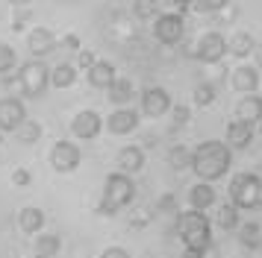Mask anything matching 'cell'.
<instances>
[{
  "label": "cell",
  "mask_w": 262,
  "mask_h": 258,
  "mask_svg": "<svg viewBox=\"0 0 262 258\" xmlns=\"http://www.w3.org/2000/svg\"><path fill=\"white\" fill-rule=\"evenodd\" d=\"M15 82H18V88H21L24 97H41L50 85V68L41 59L24 62L21 70H18V76H15Z\"/></svg>",
  "instance_id": "obj_5"
},
{
  "label": "cell",
  "mask_w": 262,
  "mask_h": 258,
  "mask_svg": "<svg viewBox=\"0 0 262 258\" xmlns=\"http://www.w3.org/2000/svg\"><path fill=\"white\" fill-rule=\"evenodd\" d=\"M100 129H103V117L97 115L95 109H83V112H77L71 117V135L80 141H92L100 135Z\"/></svg>",
  "instance_id": "obj_10"
},
{
  "label": "cell",
  "mask_w": 262,
  "mask_h": 258,
  "mask_svg": "<svg viewBox=\"0 0 262 258\" xmlns=\"http://www.w3.org/2000/svg\"><path fill=\"white\" fill-rule=\"evenodd\" d=\"M259 205H262V202H259Z\"/></svg>",
  "instance_id": "obj_48"
},
{
  "label": "cell",
  "mask_w": 262,
  "mask_h": 258,
  "mask_svg": "<svg viewBox=\"0 0 262 258\" xmlns=\"http://www.w3.org/2000/svg\"><path fill=\"white\" fill-rule=\"evenodd\" d=\"M18 226L27 235H38L45 229V211L38 209V205H24V209L18 211Z\"/></svg>",
  "instance_id": "obj_21"
},
{
  "label": "cell",
  "mask_w": 262,
  "mask_h": 258,
  "mask_svg": "<svg viewBox=\"0 0 262 258\" xmlns=\"http://www.w3.org/2000/svg\"><path fill=\"white\" fill-rule=\"evenodd\" d=\"M144 167V150L142 147H124V150L118 152V173H127V176H133V173H139Z\"/></svg>",
  "instance_id": "obj_20"
},
{
  "label": "cell",
  "mask_w": 262,
  "mask_h": 258,
  "mask_svg": "<svg viewBox=\"0 0 262 258\" xmlns=\"http://www.w3.org/2000/svg\"><path fill=\"white\" fill-rule=\"evenodd\" d=\"M103 126L112 132V135H130L139 129V112L136 109H115L109 117H103Z\"/></svg>",
  "instance_id": "obj_12"
},
{
  "label": "cell",
  "mask_w": 262,
  "mask_h": 258,
  "mask_svg": "<svg viewBox=\"0 0 262 258\" xmlns=\"http://www.w3.org/2000/svg\"><path fill=\"white\" fill-rule=\"evenodd\" d=\"M230 167H233V150L227 147L224 141H201L194 150H191V162H189V170L201 182H218L221 176L230 173Z\"/></svg>",
  "instance_id": "obj_1"
},
{
  "label": "cell",
  "mask_w": 262,
  "mask_h": 258,
  "mask_svg": "<svg viewBox=\"0 0 262 258\" xmlns=\"http://www.w3.org/2000/svg\"><path fill=\"white\" fill-rule=\"evenodd\" d=\"M156 211H159V214H180L177 197H174V194H162V197L156 199Z\"/></svg>",
  "instance_id": "obj_35"
},
{
  "label": "cell",
  "mask_w": 262,
  "mask_h": 258,
  "mask_svg": "<svg viewBox=\"0 0 262 258\" xmlns=\"http://www.w3.org/2000/svg\"><path fill=\"white\" fill-rule=\"evenodd\" d=\"M236 235H238V244L245 246V249H259L262 246V226L259 223H253V220L238 223Z\"/></svg>",
  "instance_id": "obj_23"
},
{
  "label": "cell",
  "mask_w": 262,
  "mask_h": 258,
  "mask_svg": "<svg viewBox=\"0 0 262 258\" xmlns=\"http://www.w3.org/2000/svg\"><path fill=\"white\" fill-rule=\"evenodd\" d=\"M189 53L203 65H221V59L227 56V38L218 30H209L198 38V44L191 47Z\"/></svg>",
  "instance_id": "obj_7"
},
{
  "label": "cell",
  "mask_w": 262,
  "mask_h": 258,
  "mask_svg": "<svg viewBox=\"0 0 262 258\" xmlns=\"http://www.w3.org/2000/svg\"><path fill=\"white\" fill-rule=\"evenodd\" d=\"M27 21H30V9H15V18H12V30H15V33H24Z\"/></svg>",
  "instance_id": "obj_36"
},
{
  "label": "cell",
  "mask_w": 262,
  "mask_h": 258,
  "mask_svg": "<svg viewBox=\"0 0 262 258\" xmlns=\"http://www.w3.org/2000/svg\"><path fill=\"white\" fill-rule=\"evenodd\" d=\"M215 202H218V194H215V188L209 182H194L189 188V205L194 211H206L212 209Z\"/></svg>",
  "instance_id": "obj_18"
},
{
  "label": "cell",
  "mask_w": 262,
  "mask_h": 258,
  "mask_svg": "<svg viewBox=\"0 0 262 258\" xmlns=\"http://www.w3.org/2000/svg\"><path fill=\"white\" fill-rule=\"evenodd\" d=\"M33 258H41V255H33Z\"/></svg>",
  "instance_id": "obj_46"
},
{
  "label": "cell",
  "mask_w": 262,
  "mask_h": 258,
  "mask_svg": "<svg viewBox=\"0 0 262 258\" xmlns=\"http://www.w3.org/2000/svg\"><path fill=\"white\" fill-rule=\"evenodd\" d=\"M12 182L18 188H27L30 182H33V176H30V170H27V167H18V170L12 173Z\"/></svg>",
  "instance_id": "obj_39"
},
{
  "label": "cell",
  "mask_w": 262,
  "mask_h": 258,
  "mask_svg": "<svg viewBox=\"0 0 262 258\" xmlns=\"http://www.w3.org/2000/svg\"><path fill=\"white\" fill-rule=\"evenodd\" d=\"M83 162V152L77 144L71 141H56L53 144V150H50V164H53V170L56 173H74L77 167Z\"/></svg>",
  "instance_id": "obj_8"
},
{
  "label": "cell",
  "mask_w": 262,
  "mask_h": 258,
  "mask_svg": "<svg viewBox=\"0 0 262 258\" xmlns=\"http://www.w3.org/2000/svg\"><path fill=\"white\" fill-rule=\"evenodd\" d=\"M191 162V150L189 147H183V144H174L171 150H168V164L174 167V170H186Z\"/></svg>",
  "instance_id": "obj_29"
},
{
  "label": "cell",
  "mask_w": 262,
  "mask_h": 258,
  "mask_svg": "<svg viewBox=\"0 0 262 258\" xmlns=\"http://www.w3.org/2000/svg\"><path fill=\"white\" fill-rule=\"evenodd\" d=\"M9 3H12L15 9H30V3H33V0H9Z\"/></svg>",
  "instance_id": "obj_44"
},
{
  "label": "cell",
  "mask_w": 262,
  "mask_h": 258,
  "mask_svg": "<svg viewBox=\"0 0 262 258\" xmlns=\"http://www.w3.org/2000/svg\"><path fill=\"white\" fill-rule=\"evenodd\" d=\"M242 217H238V209L236 205H230V202H221L218 211H215V226L221 229V232H236Z\"/></svg>",
  "instance_id": "obj_24"
},
{
  "label": "cell",
  "mask_w": 262,
  "mask_h": 258,
  "mask_svg": "<svg viewBox=\"0 0 262 258\" xmlns=\"http://www.w3.org/2000/svg\"><path fill=\"white\" fill-rule=\"evenodd\" d=\"M236 120H245L250 126H256L262 120V97L259 94H245L236 103Z\"/></svg>",
  "instance_id": "obj_17"
},
{
  "label": "cell",
  "mask_w": 262,
  "mask_h": 258,
  "mask_svg": "<svg viewBox=\"0 0 262 258\" xmlns=\"http://www.w3.org/2000/svg\"><path fill=\"white\" fill-rule=\"evenodd\" d=\"M209 249H201V246H183V258H206Z\"/></svg>",
  "instance_id": "obj_41"
},
{
  "label": "cell",
  "mask_w": 262,
  "mask_h": 258,
  "mask_svg": "<svg viewBox=\"0 0 262 258\" xmlns=\"http://www.w3.org/2000/svg\"><path fill=\"white\" fill-rule=\"evenodd\" d=\"M133 199H136V182H133V176L115 170V173H109L106 182H103V197L97 202V214L112 217V214H118L121 209H127Z\"/></svg>",
  "instance_id": "obj_2"
},
{
  "label": "cell",
  "mask_w": 262,
  "mask_h": 258,
  "mask_svg": "<svg viewBox=\"0 0 262 258\" xmlns=\"http://www.w3.org/2000/svg\"><path fill=\"white\" fill-rule=\"evenodd\" d=\"M150 217H154V214L142 209V211H136V217H133L130 223H133V226H147V223H150Z\"/></svg>",
  "instance_id": "obj_42"
},
{
  "label": "cell",
  "mask_w": 262,
  "mask_h": 258,
  "mask_svg": "<svg viewBox=\"0 0 262 258\" xmlns=\"http://www.w3.org/2000/svg\"><path fill=\"white\" fill-rule=\"evenodd\" d=\"M27 120V109L18 97H3L0 100V132H15Z\"/></svg>",
  "instance_id": "obj_11"
},
{
  "label": "cell",
  "mask_w": 262,
  "mask_h": 258,
  "mask_svg": "<svg viewBox=\"0 0 262 258\" xmlns=\"http://www.w3.org/2000/svg\"><path fill=\"white\" fill-rule=\"evenodd\" d=\"M154 38L165 47L180 44L186 38V18H180L174 12H159L154 18Z\"/></svg>",
  "instance_id": "obj_6"
},
{
  "label": "cell",
  "mask_w": 262,
  "mask_h": 258,
  "mask_svg": "<svg viewBox=\"0 0 262 258\" xmlns=\"http://www.w3.org/2000/svg\"><path fill=\"white\" fill-rule=\"evenodd\" d=\"M168 115H171V120H174V126H186V123L191 120V109L189 106H183V103H174Z\"/></svg>",
  "instance_id": "obj_33"
},
{
  "label": "cell",
  "mask_w": 262,
  "mask_h": 258,
  "mask_svg": "<svg viewBox=\"0 0 262 258\" xmlns=\"http://www.w3.org/2000/svg\"><path fill=\"white\" fill-rule=\"evenodd\" d=\"M259 129H262V120H259Z\"/></svg>",
  "instance_id": "obj_47"
},
{
  "label": "cell",
  "mask_w": 262,
  "mask_h": 258,
  "mask_svg": "<svg viewBox=\"0 0 262 258\" xmlns=\"http://www.w3.org/2000/svg\"><path fill=\"white\" fill-rule=\"evenodd\" d=\"M253 47H256V41H253V35H250L248 30H236V33L227 38V53H233L236 59L250 56Z\"/></svg>",
  "instance_id": "obj_22"
},
{
  "label": "cell",
  "mask_w": 262,
  "mask_h": 258,
  "mask_svg": "<svg viewBox=\"0 0 262 258\" xmlns=\"http://www.w3.org/2000/svg\"><path fill=\"white\" fill-rule=\"evenodd\" d=\"M56 50H65V53H80L83 47H80V35H62V38H56Z\"/></svg>",
  "instance_id": "obj_34"
},
{
  "label": "cell",
  "mask_w": 262,
  "mask_h": 258,
  "mask_svg": "<svg viewBox=\"0 0 262 258\" xmlns=\"http://www.w3.org/2000/svg\"><path fill=\"white\" fill-rule=\"evenodd\" d=\"M250 56H253V62H256L253 68L262 70V41H256V47H253V53H250Z\"/></svg>",
  "instance_id": "obj_43"
},
{
  "label": "cell",
  "mask_w": 262,
  "mask_h": 258,
  "mask_svg": "<svg viewBox=\"0 0 262 258\" xmlns=\"http://www.w3.org/2000/svg\"><path fill=\"white\" fill-rule=\"evenodd\" d=\"M85 80H89V85H92V88L106 91L109 85L118 80V73H115V65H112V62H106V59H97L95 65L85 70Z\"/></svg>",
  "instance_id": "obj_16"
},
{
  "label": "cell",
  "mask_w": 262,
  "mask_h": 258,
  "mask_svg": "<svg viewBox=\"0 0 262 258\" xmlns=\"http://www.w3.org/2000/svg\"><path fill=\"white\" fill-rule=\"evenodd\" d=\"M230 6V0H191V12L198 15H221Z\"/></svg>",
  "instance_id": "obj_31"
},
{
  "label": "cell",
  "mask_w": 262,
  "mask_h": 258,
  "mask_svg": "<svg viewBox=\"0 0 262 258\" xmlns=\"http://www.w3.org/2000/svg\"><path fill=\"white\" fill-rule=\"evenodd\" d=\"M174 229H177V238L183 241V246H201V249L212 246V223L203 211H180Z\"/></svg>",
  "instance_id": "obj_3"
},
{
  "label": "cell",
  "mask_w": 262,
  "mask_h": 258,
  "mask_svg": "<svg viewBox=\"0 0 262 258\" xmlns=\"http://www.w3.org/2000/svg\"><path fill=\"white\" fill-rule=\"evenodd\" d=\"M230 82L238 94H256L259 91V70L253 65H238L230 70Z\"/></svg>",
  "instance_id": "obj_14"
},
{
  "label": "cell",
  "mask_w": 262,
  "mask_h": 258,
  "mask_svg": "<svg viewBox=\"0 0 262 258\" xmlns=\"http://www.w3.org/2000/svg\"><path fill=\"white\" fill-rule=\"evenodd\" d=\"M139 100H142V115H147V117H162V115H168L171 106H174L171 94H168L162 85H150V88H144Z\"/></svg>",
  "instance_id": "obj_9"
},
{
  "label": "cell",
  "mask_w": 262,
  "mask_h": 258,
  "mask_svg": "<svg viewBox=\"0 0 262 258\" xmlns=\"http://www.w3.org/2000/svg\"><path fill=\"white\" fill-rule=\"evenodd\" d=\"M159 0H133V15L139 18V21H150L159 15Z\"/></svg>",
  "instance_id": "obj_30"
},
{
  "label": "cell",
  "mask_w": 262,
  "mask_h": 258,
  "mask_svg": "<svg viewBox=\"0 0 262 258\" xmlns=\"http://www.w3.org/2000/svg\"><path fill=\"white\" fill-rule=\"evenodd\" d=\"M100 258H133L124 246H106L103 252H100Z\"/></svg>",
  "instance_id": "obj_40"
},
{
  "label": "cell",
  "mask_w": 262,
  "mask_h": 258,
  "mask_svg": "<svg viewBox=\"0 0 262 258\" xmlns=\"http://www.w3.org/2000/svg\"><path fill=\"white\" fill-rule=\"evenodd\" d=\"M18 65V56H15V47L0 41V73H9V70Z\"/></svg>",
  "instance_id": "obj_32"
},
{
  "label": "cell",
  "mask_w": 262,
  "mask_h": 258,
  "mask_svg": "<svg viewBox=\"0 0 262 258\" xmlns=\"http://www.w3.org/2000/svg\"><path fill=\"white\" fill-rule=\"evenodd\" d=\"M191 100H194L198 109H209L218 100V85L215 82H198L194 91H191Z\"/></svg>",
  "instance_id": "obj_26"
},
{
  "label": "cell",
  "mask_w": 262,
  "mask_h": 258,
  "mask_svg": "<svg viewBox=\"0 0 262 258\" xmlns=\"http://www.w3.org/2000/svg\"><path fill=\"white\" fill-rule=\"evenodd\" d=\"M0 144H3V132H0Z\"/></svg>",
  "instance_id": "obj_45"
},
{
  "label": "cell",
  "mask_w": 262,
  "mask_h": 258,
  "mask_svg": "<svg viewBox=\"0 0 262 258\" xmlns=\"http://www.w3.org/2000/svg\"><path fill=\"white\" fill-rule=\"evenodd\" d=\"M106 94H109L106 100L115 106V109H127V103L136 97V88H133V82L127 80V76H118V80L106 88Z\"/></svg>",
  "instance_id": "obj_19"
},
{
  "label": "cell",
  "mask_w": 262,
  "mask_h": 258,
  "mask_svg": "<svg viewBox=\"0 0 262 258\" xmlns=\"http://www.w3.org/2000/svg\"><path fill=\"white\" fill-rule=\"evenodd\" d=\"M59 249H62L59 235H38V238H36V255L53 258L56 252H59Z\"/></svg>",
  "instance_id": "obj_27"
},
{
  "label": "cell",
  "mask_w": 262,
  "mask_h": 258,
  "mask_svg": "<svg viewBox=\"0 0 262 258\" xmlns=\"http://www.w3.org/2000/svg\"><path fill=\"white\" fill-rule=\"evenodd\" d=\"M27 47L36 59H45L50 53H56V35L50 33L48 27H33L27 35Z\"/></svg>",
  "instance_id": "obj_13"
},
{
  "label": "cell",
  "mask_w": 262,
  "mask_h": 258,
  "mask_svg": "<svg viewBox=\"0 0 262 258\" xmlns=\"http://www.w3.org/2000/svg\"><path fill=\"white\" fill-rule=\"evenodd\" d=\"M227 194H230V205H236L238 211L256 209V205L262 202V179L256 173L242 170V173H236L233 179H230Z\"/></svg>",
  "instance_id": "obj_4"
},
{
  "label": "cell",
  "mask_w": 262,
  "mask_h": 258,
  "mask_svg": "<svg viewBox=\"0 0 262 258\" xmlns=\"http://www.w3.org/2000/svg\"><path fill=\"white\" fill-rule=\"evenodd\" d=\"M15 135H18V141H21L24 147H33V144H38V138H41V126H38L36 120L27 117L24 123L15 129Z\"/></svg>",
  "instance_id": "obj_28"
},
{
  "label": "cell",
  "mask_w": 262,
  "mask_h": 258,
  "mask_svg": "<svg viewBox=\"0 0 262 258\" xmlns=\"http://www.w3.org/2000/svg\"><path fill=\"white\" fill-rule=\"evenodd\" d=\"M74 82H77V68L71 62H62L56 68H50V85L53 88H71Z\"/></svg>",
  "instance_id": "obj_25"
},
{
  "label": "cell",
  "mask_w": 262,
  "mask_h": 258,
  "mask_svg": "<svg viewBox=\"0 0 262 258\" xmlns=\"http://www.w3.org/2000/svg\"><path fill=\"white\" fill-rule=\"evenodd\" d=\"M250 141H253V126L245 120H230L224 132V144L230 150H248Z\"/></svg>",
  "instance_id": "obj_15"
},
{
  "label": "cell",
  "mask_w": 262,
  "mask_h": 258,
  "mask_svg": "<svg viewBox=\"0 0 262 258\" xmlns=\"http://www.w3.org/2000/svg\"><path fill=\"white\" fill-rule=\"evenodd\" d=\"M95 62H97V59H95V53H92V50H80V53H77V68L89 70Z\"/></svg>",
  "instance_id": "obj_38"
},
{
  "label": "cell",
  "mask_w": 262,
  "mask_h": 258,
  "mask_svg": "<svg viewBox=\"0 0 262 258\" xmlns=\"http://www.w3.org/2000/svg\"><path fill=\"white\" fill-rule=\"evenodd\" d=\"M168 6H171V12H174V15L186 18V15L191 12V0H168Z\"/></svg>",
  "instance_id": "obj_37"
}]
</instances>
